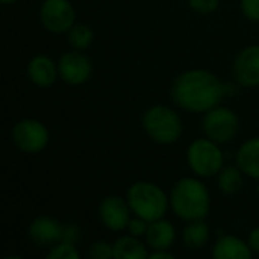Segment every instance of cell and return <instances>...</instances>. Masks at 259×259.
<instances>
[{"instance_id": "obj_24", "label": "cell", "mask_w": 259, "mask_h": 259, "mask_svg": "<svg viewBox=\"0 0 259 259\" xmlns=\"http://www.w3.org/2000/svg\"><path fill=\"white\" fill-rule=\"evenodd\" d=\"M241 8L249 20L259 21V0H241Z\"/></svg>"}, {"instance_id": "obj_13", "label": "cell", "mask_w": 259, "mask_h": 259, "mask_svg": "<svg viewBox=\"0 0 259 259\" xmlns=\"http://www.w3.org/2000/svg\"><path fill=\"white\" fill-rule=\"evenodd\" d=\"M58 71L59 70H56L53 61L44 55L35 56L27 67V74L30 80L38 87H50L56 80Z\"/></svg>"}, {"instance_id": "obj_11", "label": "cell", "mask_w": 259, "mask_h": 259, "mask_svg": "<svg viewBox=\"0 0 259 259\" xmlns=\"http://www.w3.org/2000/svg\"><path fill=\"white\" fill-rule=\"evenodd\" d=\"M235 77L244 87L259 85V46L244 49L234 65Z\"/></svg>"}, {"instance_id": "obj_8", "label": "cell", "mask_w": 259, "mask_h": 259, "mask_svg": "<svg viewBox=\"0 0 259 259\" xmlns=\"http://www.w3.org/2000/svg\"><path fill=\"white\" fill-rule=\"evenodd\" d=\"M12 140L20 150L38 153L47 146L49 132L46 126L36 120H21L12 129Z\"/></svg>"}, {"instance_id": "obj_29", "label": "cell", "mask_w": 259, "mask_h": 259, "mask_svg": "<svg viewBox=\"0 0 259 259\" xmlns=\"http://www.w3.org/2000/svg\"><path fill=\"white\" fill-rule=\"evenodd\" d=\"M2 2H3V3H14L15 0H2Z\"/></svg>"}, {"instance_id": "obj_2", "label": "cell", "mask_w": 259, "mask_h": 259, "mask_svg": "<svg viewBox=\"0 0 259 259\" xmlns=\"http://www.w3.org/2000/svg\"><path fill=\"white\" fill-rule=\"evenodd\" d=\"M171 208L184 220H202L209 211L208 190L196 179H182L171 191Z\"/></svg>"}, {"instance_id": "obj_12", "label": "cell", "mask_w": 259, "mask_h": 259, "mask_svg": "<svg viewBox=\"0 0 259 259\" xmlns=\"http://www.w3.org/2000/svg\"><path fill=\"white\" fill-rule=\"evenodd\" d=\"M29 235L32 241L38 246H52L55 243L62 241L64 226L50 217H38L32 222L29 228Z\"/></svg>"}, {"instance_id": "obj_30", "label": "cell", "mask_w": 259, "mask_h": 259, "mask_svg": "<svg viewBox=\"0 0 259 259\" xmlns=\"http://www.w3.org/2000/svg\"><path fill=\"white\" fill-rule=\"evenodd\" d=\"M258 194H259V188H258Z\"/></svg>"}, {"instance_id": "obj_18", "label": "cell", "mask_w": 259, "mask_h": 259, "mask_svg": "<svg viewBox=\"0 0 259 259\" xmlns=\"http://www.w3.org/2000/svg\"><path fill=\"white\" fill-rule=\"evenodd\" d=\"M209 237V228L202 220H194L184 231V243L190 249H200L205 246Z\"/></svg>"}, {"instance_id": "obj_17", "label": "cell", "mask_w": 259, "mask_h": 259, "mask_svg": "<svg viewBox=\"0 0 259 259\" xmlns=\"http://www.w3.org/2000/svg\"><path fill=\"white\" fill-rule=\"evenodd\" d=\"M112 247L115 259H146L149 256L144 244L135 237H121Z\"/></svg>"}, {"instance_id": "obj_25", "label": "cell", "mask_w": 259, "mask_h": 259, "mask_svg": "<svg viewBox=\"0 0 259 259\" xmlns=\"http://www.w3.org/2000/svg\"><path fill=\"white\" fill-rule=\"evenodd\" d=\"M129 231L134 237H141L147 232V225H146V220L143 219H135V220H131L129 222Z\"/></svg>"}, {"instance_id": "obj_6", "label": "cell", "mask_w": 259, "mask_h": 259, "mask_svg": "<svg viewBox=\"0 0 259 259\" xmlns=\"http://www.w3.org/2000/svg\"><path fill=\"white\" fill-rule=\"evenodd\" d=\"M238 117L228 108H212L203 118V131L206 137L219 144L234 140L238 134Z\"/></svg>"}, {"instance_id": "obj_26", "label": "cell", "mask_w": 259, "mask_h": 259, "mask_svg": "<svg viewBox=\"0 0 259 259\" xmlns=\"http://www.w3.org/2000/svg\"><path fill=\"white\" fill-rule=\"evenodd\" d=\"M77 238H79V231H77V228H76V226L70 225V226L64 228V235H62V241L74 244Z\"/></svg>"}, {"instance_id": "obj_27", "label": "cell", "mask_w": 259, "mask_h": 259, "mask_svg": "<svg viewBox=\"0 0 259 259\" xmlns=\"http://www.w3.org/2000/svg\"><path fill=\"white\" fill-rule=\"evenodd\" d=\"M249 246L252 250L258 252L259 253V228H256L255 231H252V234L249 235Z\"/></svg>"}, {"instance_id": "obj_1", "label": "cell", "mask_w": 259, "mask_h": 259, "mask_svg": "<svg viewBox=\"0 0 259 259\" xmlns=\"http://www.w3.org/2000/svg\"><path fill=\"white\" fill-rule=\"evenodd\" d=\"M225 85L206 70H191L178 76L171 87L175 103L187 111L206 112L219 105Z\"/></svg>"}, {"instance_id": "obj_21", "label": "cell", "mask_w": 259, "mask_h": 259, "mask_svg": "<svg viewBox=\"0 0 259 259\" xmlns=\"http://www.w3.org/2000/svg\"><path fill=\"white\" fill-rule=\"evenodd\" d=\"M49 259H79V253L74 247V244L71 243H65L61 241L59 244H56L47 255Z\"/></svg>"}, {"instance_id": "obj_22", "label": "cell", "mask_w": 259, "mask_h": 259, "mask_svg": "<svg viewBox=\"0 0 259 259\" xmlns=\"http://www.w3.org/2000/svg\"><path fill=\"white\" fill-rule=\"evenodd\" d=\"M90 256L93 259H109L114 258V247L108 243H94L90 249Z\"/></svg>"}, {"instance_id": "obj_20", "label": "cell", "mask_w": 259, "mask_h": 259, "mask_svg": "<svg viewBox=\"0 0 259 259\" xmlns=\"http://www.w3.org/2000/svg\"><path fill=\"white\" fill-rule=\"evenodd\" d=\"M93 38H94V33L91 27L85 24H76L68 30V41L77 50L87 49L93 42Z\"/></svg>"}, {"instance_id": "obj_4", "label": "cell", "mask_w": 259, "mask_h": 259, "mask_svg": "<svg viewBox=\"0 0 259 259\" xmlns=\"http://www.w3.org/2000/svg\"><path fill=\"white\" fill-rule=\"evenodd\" d=\"M143 126L149 137L161 144H170L178 141L184 129L181 117L167 106L150 108L144 114Z\"/></svg>"}, {"instance_id": "obj_23", "label": "cell", "mask_w": 259, "mask_h": 259, "mask_svg": "<svg viewBox=\"0 0 259 259\" xmlns=\"http://www.w3.org/2000/svg\"><path fill=\"white\" fill-rule=\"evenodd\" d=\"M190 6L202 14L214 12L219 8V0H188Z\"/></svg>"}, {"instance_id": "obj_9", "label": "cell", "mask_w": 259, "mask_h": 259, "mask_svg": "<svg viewBox=\"0 0 259 259\" xmlns=\"http://www.w3.org/2000/svg\"><path fill=\"white\" fill-rule=\"evenodd\" d=\"M58 70L61 77L71 85L83 83L90 79L93 67L90 59L79 52H67L61 56Z\"/></svg>"}, {"instance_id": "obj_7", "label": "cell", "mask_w": 259, "mask_h": 259, "mask_svg": "<svg viewBox=\"0 0 259 259\" xmlns=\"http://www.w3.org/2000/svg\"><path fill=\"white\" fill-rule=\"evenodd\" d=\"M39 17L47 30L62 33L74 26L76 12L68 0H44L39 9Z\"/></svg>"}, {"instance_id": "obj_10", "label": "cell", "mask_w": 259, "mask_h": 259, "mask_svg": "<svg viewBox=\"0 0 259 259\" xmlns=\"http://www.w3.org/2000/svg\"><path fill=\"white\" fill-rule=\"evenodd\" d=\"M131 206L123 199L117 196H109L102 200L99 214L102 223L111 231H121L129 226L131 222Z\"/></svg>"}, {"instance_id": "obj_3", "label": "cell", "mask_w": 259, "mask_h": 259, "mask_svg": "<svg viewBox=\"0 0 259 259\" xmlns=\"http://www.w3.org/2000/svg\"><path fill=\"white\" fill-rule=\"evenodd\" d=\"M127 203L134 214L146 222L159 220L168 206L165 193L150 182L134 184L127 191Z\"/></svg>"}, {"instance_id": "obj_15", "label": "cell", "mask_w": 259, "mask_h": 259, "mask_svg": "<svg viewBox=\"0 0 259 259\" xmlns=\"http://www.w3.org/2000/svg\"><path fill=\"white\" fill-rule=\"evenodd\" d=\"M215 259H250L252 252L250 247H247L241 240L226 235L222 237L212 252Z\"/></svg>"}, {"instance_id": "obj_28", "label": "cell", "mask_w": 259, "mask_h": 259, "mask_svg": "<svg viewBox=\"0 0 259 259\" xmlns=\"http://www.w3.org/2000/svg\"><path fill=\"white\" fill-rule=\"evenodd\" d=\"M150 259H173L175 256L171 255V253H168V252H165V250H155V253H152Z\"/></svg>"}, {"instance_id": "obj_5", "label": "cell", "mask_w": 259, "mask_h": 259, "mask_svg": "<svg viewBox=\"0 0 259 259\" xmlns=\"http://www.w3.org/2000/svg\"><path fill=\"white\" fill-rule=\"evenodd\" d=\"M188 162L196 175L209 178L220 171L223 165V153L215 141L197 140L188 149Z\"/></svg>"}, {"instance_id": "obj_19", "label": "cell", "mask_w": 259, "mask_h": 259, "mask_svg": "<svg viewBox=\"0 0 259 259\" xmlns=\"http://www.w3.org/2000/svg\"><path fill=\"white\" fill-rule=\"evenodd\" d=\"M219 187L226 194H234V193L240 191L243 187L241 171L235 167H228L219 176Z\"/></svg>"}, {"instance_id": "obj_16", "label": "cell", "mask_w": 259, "mask_h": 259, "mask_svg": "<svg viewBox=\"0 0 259 259\" xmlns=\"http://www.w3.org/2000/svg\"><path fill=\"white\" fill-rule=\"evenodd\" d=\"M237 162L243 173L259 179V138H252L240 147Z\"/></svg>"}, {"instance_id": "obj_14", "label": "cell", "mask_w": 259, "mask_h": 259, "mask_svg": "<svg viewBox=\"0 0 259 259\" xmlns=\"http://www.w3.org/2000/svg\"><path fill=\"white\" fill-rule=\"evenodd\" d=\"M175 237V228L168 222H162L161 219L150 222V225L147 226L146 240L153 250H167L173 244Z\"/></svg>"}]
</instances>
